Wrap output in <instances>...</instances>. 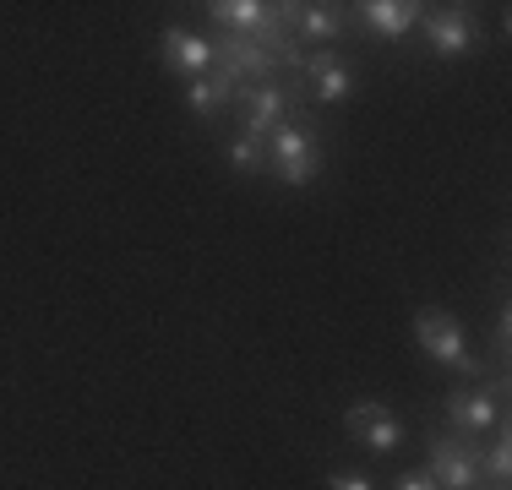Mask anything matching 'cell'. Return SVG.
<instances>
[{"mask_svg":"<svg viewBox=\"0 0 512 490\" xmlns=\"http://www.w3.org/2000/svg\"><path fill=\"white\" fill-rule=\"evenodd\" d=\"M442 414H447V425H453V436L458 441H485V436H496L507 425V376H496V382H458V387H447V398H442Z\"/></svg>","mask_w":512,"mask_h":490,"instance_id":"1","label":"cell"},{"mask_svg":"<svg viewBox=\"0 0 512 490\" xmlns=\"http://www.w3.org/2000/svg\"><path fill=\"white\" fill-rule=\"evenodd\" d=\"M267 169L284 186H316V175H322V126L316 120H284L267 137Z\"/></svg>","mask_w":512,"mask_h":490,"instance_id":"2","label":"cell"},{"mask_svg":"<svg viewBox=\"0 0 512 490\" xmlns=\"http://www.w3.org/2000/svg\"><path fill=\"white\" fill-rule=\"evenodd\" d=\"M414 343L425 349V360L447 365V371H463L469 382H485V365L474 360V349H469V338H463L453 311H442V305H420V311H414Z\"/></svg>","mask_w":512,"mask_h":490,"instance_id":"3","label":"cell"},{"mask_svg":"<svg viewBox=\"0 0 512 490\" xmlns=\"http://www.w3.org/2000/svg\"><path fill=\"white\" fill-rule=\"evenodd\" d=\"M207 17L229 39H284L289 33V6H262V0H213Z\"/></svg>","mask_w":512,"mask_h":490,"instance_id":"4","label":"cell"},{"mask_svg":"<svg viewBox=\"0 0 512 490\" xmlns=\"http://www.w3.org/2000/svg\"><path fill=\"white\" fill-rule=\"evenodd\" d=\"M235 104H240V137L267 147V137H273L289 120V109H295V93H289L284 82H246V88L235 93Z\"/></svg>","mask_w":512,"mask_h":490,"instance_id":"5","label":"cell"},{"mask_svg":"<svg viewBox=\"0 0 512 490\" xmlns=\"http://www.w3.org/2000/svg\"><path fill=\"white\" fill-rule=\"evenodd\" d=\"M425 474L436 480V490H480V452L458 436H425Z\"/></svg>","mask_w":512,"mask_h":490,"instance_id":"6","label":"cell"},{"mask_svg":"<svg viewBox=\"0 0 512 490\" xmlns=\"http://www.w3.org/2000/svg\"><path fill=\"white\" fill-rule=\"evenodd\" d=\"M344 431L360 441L365 452H398L404 447V420L387 409L382 398H355L344 409Z\"/></svg>","mask_w":512,"mask_h":490,"instance_id":"7","label":"cell"},{"mask_svg":"<svg viewBox=\"0 0 512 490\" xmlns=\"http://www.w3.org/2000/svg\"><path fill=\"white\" fill-rule=\"evenodd\" d=\"M295 77L311 88L316 104H344V98H355V88H360L355 66H349V60H338L333 49H306V60H300Z\"/></svg>","mask_w":512,"mask_h":490,"instance_id":"8","label":"cell"},{"mask_svg":"<svg viewBox=\"0 0 512 490\" xmlns=\"http://www.w3.org/2000/svg\"><path fill=\"white\" fill-rule=\"evenodd\" d=\"M420 28H425V49L436 60H463L474 49V39H480V28H474V17L463 6H436V11L425 6Z\"/></svg>","mask_w":512,"mask_h":490,"instance_id":"9","label":"cell"},{"mask_svg":"<svg viewBox=\"0 0 512 490\" xmlns=\"http://www.w3.org/2000/svg\"><path fill=\"white\" fill-rule=\"evenodd\" d=\"M420 17H425L420 0H365V6H355L344 22L376 33V39H404L409 28H420Z\"/></svg>","mask_w":512,"mask_h":490,"instance_id":"10","label":"cell"},{"mask_svg":"<svg viewBox=\"0 0 512 490\" xmlns=\"http://www.w3.org/2000/svg\"><path fill=\"white\" fill-rule=\"evenodd\" d=\"M158 55H164V66L186 82L213 71V39H202V33H191V28H164L158 33Z\"/></svg>","mask_w":512,"mask_h":490,"instance_id":"11","label":"cell"},{"mask_svg":"<svg viewBox=\"0 0 512 490\" xmlns=\"http://www.w3.org/2000/svg\"><path fill=\"white\" fill-rule=\"evenodd\" d=\"M338 33H349L338 6H289V39L295 44H333Z\"/></svg>","mask_w":512,"mask_h":490,"instance_id":"12","label":"cell"},{"mask_svg":"<svg viewBox=\"0 0 512 490\" xmlns=\"http://www.w3.org/2000/svg\"><path fill=\"white\" fill-rule=\"evenodd\" d=\"M235 93L240 88L224 77V71H207V77L186 82V104H191V115H197V120H213L218 109H229V104H235Z\"/></svg>","mask_w":512,"mask_h":490,"instance_id":"13","label":"cell"},{"mask_svg":"<svg viewBox=\"0 0 512 490\" xmlns=\"http://www.w3.org/2000/svg\"><path fill=\"white\" fill-rule=\"evenodd\" d=\"M224 158H229V169H235V175H262V169H267V147L251 142V137H229L224 142Z\"/></svg>","mask_w":512,"mask_h":490,"instance_id":"14","label":"cell"},{"mask_svg":"<svg viewBox=\"0 0 512 490\" xmlns=\"http://www.w3.org/2000/svg\"><path fill=\"white\" fill-rule=\"evenodd\" d=\"M507 474H512V436H507V425H502V431H496V441H491V452L480 458V480L507 485Z\"/></svg>","mask_w":512,"mask_h":490,"instance_id":"15","label":"cell"},{"mask_svg":"<svg viewBox=\"0 0 512 490\" xmlns=\"http://www.w3.org/2000/svg\"><path fill=\"white\" fill-rule=\"evenodd\" d=\"M327 490H376V485L365 480L360 469H333V474H327Z\"/></svg>","mask_w":512,"mask_h":490,"instance_id":"16","label":"cell"},{"mask_svg":"<svg viewBox=\"0 0 512 490\" xmlns=\"http://www.w3.org/2000/svg\"><path fill=\"white\" fill-rule=\"evenodd\" d=\"M496 354H502V360L512 354V311H507V305L496 311Z\"/></svg>","mask_w":512,"mask_h":490,"instance_id":"17","label":"cell"},{"mask_svg":"<svg viewBox=\"0 0 512 490\" xmlns=\"http://www.w3.org/2000/svg\"><path fill=\"white\" fill-rule=\"evenodd\" d=\"M393 490H436V480L425 469H409V474H398V480H393Z\"/></svg>","mask_w":512,"mask_h":490,"instance_id":"18","label":"cell"},{"mask_svg":"<svg viewBox=\"0 0 512 490\" xmlns=\"http://www.w3.org/2000/svg\"><path fill=\"white\" fill-rule=\"evenodd\" d=\"M496 490H507V485H496Z\"/></svg>","mask_w":512,"mask_h":490,"instance_id":"19","label":"cell"}]
</instances>
